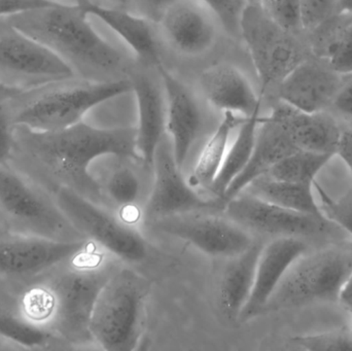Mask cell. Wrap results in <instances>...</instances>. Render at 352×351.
Masks as SVG:
<instances>
[{
	"instance_id": "1",
	"label": "cell",
	"mask_w": 352,
	"mask_h": 351,
	"mask_svg": "<svg viewBox=\"0 0 352 351\" xmlns=\"http://www.w3.org/2000/svg\"><path fill=\"white\" fill-rule=\"evenodd\" d=\"M136 139V127L104 129L82 121L51 132L14 126L8 162L51 195L58 188H69L100 205L107 198L104 190L89 172V166L107 155L142 163Z\"/></svg>"
},
{
	"instance_id": "2",
	"label": "cell",
	"mask_w": 352,
	"mask_h": 351,
	"mask_svg": "<svg viewBox=\"0 0 352 351\" xmlns=\"http://www.w3.org/2000/svg\"><path fill=\"white\" fill-rule=\"evenodd\" d=\"M90 245L47 272L19 296L29 323L72 346L94 343L90 321L99 293L118 269Z\"/></svg>"
},
{
	"instance_id": "3",
	"label": "cell",
	"mask_w": 352,
	"mask_h": 351,
	"mask_svg": "<svg viewBox=\"0 0 352 351\" xmlns=\"http://www.w3.org/2000/svg\"><path fill=\"white\" fill-rule=\"evenodd\" d=\"M89 16L80 4L55 1L4 19L59 56L80 80L113 82L129 78L135 58L101 36Z\"/></svg>"
},
{
	"instance_id": "4",
	"label": "cell",
	"mask_w": 352,
	"mask_h": 351,
	"mask_svg": "<svg viewBox=\"0 0 352 351\" xmlns=\"http://www.w3.org/2000/svg\"><path fill=\"white\" fill-rule=\"evenodd\" d=\"M151 284L130 268H118L99 293L90 321L94 343L107 351H132L142 337Z\"/></svg>"
},
{
	"instance_id": "5",
	"label": "cell",
	"mask_w": 352,
	"mask_h": 351,
	"mask_svg": "<svg viewBox=\"0 0 352 351\" xmlns=\"http://www.w3.org/2000/svg\"><path fill=\"white\" fill-rule=\"evenodd\" d=\"M0 223L20 234L64 242L87 240L58 207L53 195L8 162L0 165Z\"/></svg>"
},
{
	"instance_id": "6",
	"label": "cell",
	"mask_w": 352,
	"mask_h": 351,
	"mask_svg": "<svg viewBox=\"0 0 352 351\" xmlns=\"http://www.w3.org/2000/svg\"><path fill=\"white\" fill-rule=\"evenodd\" d=\"M352 271V247H329L301 256L283 276L263 309L265 313L338 302Z\"/></svg>"
},
{
	"instance_id": "7",
	"label": "cell",
	"mask_w": 352,
	"mask_h": 351,
	"mask_svg": "<svg viewBox=\"0 0 352 351\" xmlns=\"http://www.w3.org/2000/svg\"><path fill=\"white\" fill-rule=\"evenodd\" d=\"M45 88L16 113H12L14 126L43 132L65 129L82 122L94 107L132 92L129 78L113 82L74 78Z\"/></svg>"
},
{
	"instance_id": "8",
	"label": "cell",
	"mask_w": 352,
	"mask_h": 351,
	"mask_svg": "<svg viewBox=\"0 0 352 351\" xmlns=\"http://www.w3.org/2000/svg\"><path fill=\"white\" fill-rule=\"evenodd\" d=\"M241 43L248 52L263 100L276 92L285 76L307 59L294 33L271 20L258 4L248 3L240 24Z\"/></svg>"
},
{
	"instance_id": "9",
	"label": "cell",
	"mask_w": 352,
	"mask_h": 351,
	"mask_svg": "<svg viewBox=\"0 0 352 351\" xmlns=\"http://www.w3.org/2000/svg\"><path fill=\"white\" fill-rule=\"evenodd\" d=\"M90 242H64L20 234L0 223V291L20 296L56 266L84 251Z\"/></svg>"
},
{
	"instance_id": "10",
	"label": "cell",
	"mask_w": 352,
	"mask_h": 351,
	"mask_svg": "<svg viewBox=\"0 0 352 351\" xmlns=\"http://www.w3.org/2000/svg\"><path fill=\"white\" fill-rule=\"evenodd\" d=\"M53 198L64 216L87 240L93 241L127 263H138L146 258V240L131 223L117 218L69 188H58Z\"/></svg>"
},
{
	"instance_id": "11",
	"label": "cell",
	"mask_w": 352,
	"mask_h": 351,
	"mask_svg": "<svg viewBox=\"0 0 352 351\" xmlns=\"http://www.w3.org/2000/svg\"><path fill=\"white\" fill-rule=\"evenodd\" d=\"M157 28L167 59L188 63L208 59L223 39H229L217 16L200 0H175L159 19Z\"/></svg>"
},
{
	"instance_id": "12",
	"label": "cell",
	"mask_w": 352,
	"mask_h": 351,
	"mask_svg": "<svg viewBox=\"0 0 352 351\" xmlns=\"http://www.w3.org/2000/svg\"><path fill=\"white\" fill-rule=\"evenodd\" d=\"M78 78L43 43L0 19V80L25 90Z\"/></svg>"
},
{
	"instance_id": "13",
	"label": "cell",
	"mask_w": 352,
	"mask_h": 351,
	"mask_svg": "<svg viewBox=\"0 0 352 351\" xmlns=\"http://www.w3.org/2000/svg\"><path fill=\"white\" fill-rule=\"evenodd\" d=\"M223 214L248 233L274 238H333L343 234L342 229L329 218L292 212L244 191L228 200Z\"/></svg>"
},
{
	"instance_id": "14",
	"label": "cell",
	"mask_w": 352,
	"mask_h": 351,
	"mask_svg": "<svg viewBox=\"0 0 352 351\" xmlns=\"http://www.w3.org/2000/svg\"><path fill=\"white\" fill-rule=\"evenodd\" d=\"M153 169L154 185L144 210L146 226L167 216L225 210L226 200L217 196L209 199L201 197L184 179L173 156V144L165 137L155 152Z\"/></svg>"
},
{
	"instance_id": "15",
	"label": "cell",
	"mask_w": 352,
	"mask_h": 351,
	"mask_svg": "<svg viewBox=\"0 0 352 351\" xmlns=\"http://www.w3.org/2000/svg\"><path fill=\"white\" fill-rule=\"evenodd\" d=\"M148 227L186 241L206 255L226 259L243 253L254 241L250 233L227 216L221 218L211 212L167 216Z\"/></svg>"
},
{
	"instance_id": "16",
	"label": "cell",
	"mask_w": 352,
	"mask_h": 351,
	"mask_svg": "<svg viewBox=\"0 0 352 351\" xmlns=\"http://www.w3.org/2000/svg\"><path fill=\"white\" fill-rule=\"evenodd\" d=\"M190 84L212 111L250 117L264 100L243 68L231 60H213L199 68Z\"/></svg>"
},
{
	"instance_id": "17",
	"label": "cell",
	"mask_w": 352,
	"mask_h": 351,
	"mask_svg": "<svg viewBox=\"0 0 352 351\" xmlns=\"http://www.w3.org/2000/svg\"><path fill=\"white\" fill-rule=\"evenodd\" d=\"M158 71L166 95V132L170 135L176 164L182 169L188 152L204 130L207 111L212 109L194 86L175 70L161 65Z\"/></svg>"
},
{
	"instance_id": "18",
	"label": "cell",
	"mask_w": 352,
	"mask_h": 351,
	"mask_svg": "<svg viewBox=\"0 0 352 351\" xmlns=\"http://www.w3.org/2000/svg\"><path fill=\"white\" fill-rule=\"evenodd\" d=\"M138 103V150L142 164L152 167L155 152L166 133V95L158 68L135 61L129 76Z\"/></svg>"
},
{
	"instance_id": "19",
	"label": "cell",
	"mask_w": 352,
	"mask_h": 351,
	"mask_svg": "<svg viewBox=\"0 0 352 351\" xmlns=\"http://www.w3.org/2000/svg\"><path fill=\"white\" fill-rule=\"evenodd\" d=\"M308 249L305 239L297 237H276L263 245L256 263L254 288L240 313V321H250L262 315L265 305L289 268L308 253Z\"/></svg>"
},
{
	"instance_id": "20",
	"label": "cell",
	"mask_w": 352,
	"mask_h": 351,
	"mask_svg": "<svg viewBox=\"0 0 352 351\" xmlns=\"http://www.w3.org/2000/svg\"><path fill=\"white\" fill-rule=\"evenodd\" d=\"M80 5L90 16H96L127 43L136 62L155 68L167 65L156 22L130 10L107 8L92 1Z\"/></svg>"
},
{
	"instance_id": "21",
	"label": "cell",
	"mask_w": 352,
	"mask_h": 351,
	"mask_svg": "<svg viewBox=\"0 0 352 351\" xmlns=\"http://www.w3.org/2000/svg\"><path fill=\"white\" fill-rule=\"evenodd\" d=\"M266 117L278 124L299 150L336 156L342 131L324 111L308 113L278 100Z\"/></svg>"
},
{
	"instance_id": "22",
	"label": "cell",
	"mask_w": 352,
	"mask_h": 351,
	"mask_svg": "<svg viewBox=\"0 0 352 351\" xmlns=\"http://www.w3.org/2000/svg\"><path fill=\"white\" fill-rule=\"evenodd\" d=\"M339 87V74L307 58L285 76L275 94L291 106L318 113L332 103Z\"/></svg>"
},
{
	"instance_id": "23",
	"label": "cell",
	"mask_w": 352,
	"mask_h": 351,
	"mask_svg": "<svg viewBox=\"0 0 352 351\" xmlns=\"http://www.w3.org/2000/svg\"><path fill=\"white\" fill-rule=\"evenodd\" d=\"M297 150L299 148L278 124L261 115L252 156L241 172L228 185L223 199L227 202L235 197L250 183L266 175L279 161Z\"/></svg>"
},
{
	"instance_id": "24",
	"label": "cell",
	"mask_w": 352,
	"mask_h": 351,
	"mask_svg": "<svg viewBox=\"0 0 352 351\" xmlns=\"http://www.w3.org/2000/svg\"><path fill=\"white\" fill-rule=\"evenodd\" d=\"M264 243L254 240L243 253L229 258L219 286V302L229 319H239L254 288L256 263Z\"/></svg>"
},
{
	"instance_id": "25",
	"label": "cell",
	"mask_w": 352,
	"mask_h": 351,
	"mask_svg": "<svg viewBox=\"0 0 352 351\" xmlns=\"http://www.w3.org/2000/svg\"><path fill=\"white\" fill-rule=\"evenodd\" d=\"M312 188L314 183H289L264 175L250 183L243 191L292 212L328 218L316 202Z\"/></svg>"
},
{
	"instance_id": "26",
	"label": "cell",
	"mask_w": 352,
	"mask_h": 351,
	"mask_svg": "<svg viewBox=\"0 0 352 351\" xmlns=\"http://www.w3.org/2000/svg\"><path fill=\"white\" fill-rule=\"evenodd\" d=\"M0 336L29 348H43L57 343L65 350L72 346L51 332L29 323L21 310L19 296L0 291Z\"/></svg>"
},
{
	"instance_id": "27",
	"label": "cell",
	"mask_w": 352,
	"mask_h": 351,
	"mask_svg": "<svg viewBox=\"0 0 352 351\" xmlns=\"http://www.w3.org/2000/svg\"><path fill=\"white\" fill-rule=\"evenodd\" d=\"M246 117L232 113H223V117L213 131L212 135L201 152L194 172L190 175L188 183L195 187L210 189L219 169L225 160L229 148V139L232 131L238 129Z\"/></svg>"
},
{
	"instance_id": "28",
	"label": "cell",
	"mask_w": 352,
	"mask_h": 351,
	"mask_svg": "<svg viewBox=\"0 0 352 351\" xmlns=\"http://www.w3.org/2000/svg\"><path fill=\"white\" fill-rule=\"evenodd\" d=\"M261 115V111L254 113L250 117H246L243 123L238 127L237 136L233 144L228 148L219 174L209 189V191L212 192L217 197L223 199V194L228 185L248 164L256 144V131Z\"/></svg>"
},
{
	"instance_id": "29",
	"label": "cell",
	"mask_w": 352,
	"mask_h": 351,
	"mask_svg": "<svg viewBox=\"0 0 352 351\" xmlns=\"http://www.w3.org/2000/svg\"><path fill=\"white\" fill-rule=\"evenodd\" d=\"M335 155L299 150L279 161L266 175L289 183H314Z\"/></svg>"
},
{
	"instance_id": "30",
	"label": "cell",
	"mask_w": 352,
	"mask_h": 351,
	"mask_svg": "<svg viewBox=\"0 0 352 351\" xmlns=\"http://www.w3.org/2000/svg\"><path fill=\"white\" fill-rule=\"evenodd\" d=\"M324 55L329 67L339 76L352 73V19L331 32Z\"/></svg>"
},
{
	"instance_id": "31",
	"label": "cell",
	"mask_w": 352,
	"mask_h": 351,
	"mask_svg": "<svg viewBox=\"0 0 352 351\" xmlns=\"http://www.w3.org/2000/svg\"><path fill=\"white\" fill-rule=\"evenodd\" d=\"M103 190L111 202L128 210L138 203L142 187L133 170L128 167H120L111 173Z\"/></svg>"
},
{
	"instance_id": "32",
	"label": "cell",
	"mask_w": 352,
	"mask_h": 351,
	"mask_svg": "<svg viewBox=\"0 0 352 351\" xmlns=\"http://www.w3.org/2000/svg\"><path fill=\"white\" fill-rule=\"evenodd\" d=\"M213 12L230 41L241 43L240 24L248 0H200Z\"/></svg>"
},
{
	"instance_id": "33",
	"label": "cell",
	"mask_w": 352,
	"mask_h": 351,
	"mask_svg": "<svg viewBox=\"0 0 352 351\" xmlns=\"http://www.w3.org/2000/svg\"><path fill=\"white\" fill-rule=\"evenodd\" d=\"M292 346L309 351H352L351 330L339 329L292 338Z\"/></svg>"
},
{
	"instance_id": "34",
	"label": "cell",
	"mask_w": 352,
	"mask_h": 351,
	"mask_svg": "<svg viewBox=\"0 0 352 351\" xmlns=\"http://www.w3.org/2000/svg\"><path fill=\"white\" fill-rule=\"evenodd\" d=\"M258 4L271 20L285 30L296 34L303 29L300 0H260Z\"/></svg>"
},
{
	"instance_id": "35",
	"label": "cell",
	"mask_w": 352,
	"mask_h": 351,
	"mask_svg": "<svg viewBox=\"0 0 352 351\" xmlns=\"http://www.w3.org/2000/svg\"><path fill=\"white\" fill-rule=\"evenodd\" d=\"M314 187L322 199L324 216L352 236V188L338 199H334L316 181H314Z\"/></svg>"
},
{
	"instance_id": "36",
	"label": "cell",
	"mask_w": 352,
	"mask_h": 351,
	"mask_svg": "<svg viewBox=\"0 0 352 351\" xmlns=\"http://www.w3.org/2000/svg\"><path fill=\"white\" fill-rule=\"evenodd\" d=\"M337 0H300L302 28L316 30L330 20Z\"/></svg>"
},
{
	"instance_id": "37",
	"label": "cell",
	"mask_w": 352,
	"mask_h": 351,
	"mask_svg": "<svg viewBox=\"0 0 352 351\" xmlns=\"http://www.w3.org/2000/svg\"><path fill=\"white\" fill-rule=\"evenodd\" d=\"M14 129L12 111L6 103H0V165L8 162L14 146Z\"/></svg>"
},
{
	"instance_id": "38",
	"label": "cell",
	"mask_w": 352,
	"mask_h": 351,
	"mask_svg": "<svg viewBox=\"0 0 352 351\" xmlns=\"http://www.w3.org/2000/svg\"><path fill=\"white\" fill-rule=\"evenodd\" d=\"M54 2V0H0V19L45 8Z\"/></svg>"
},
{
	"instance_id": "39",
	"label": "cell",
	"mask_w": 352,
	"mask_h": 351,
	"mask_svg": "<svg viewBox=\"0 0 352 351\" xmlns=\"http://www.w3.org/2000/svg\"><path fill=\"white\" fill-rule=\"evenodd\" d=\"M173 1L175 0H132V12L157 23Z\"/></svg>"
},
{
	"instance_id": "40",
	"label": "cell",
	"mask_w": 352,
	"mask_h": 351,
	"mask_svg": "<svg viewBox=\"0 0 352 351\" xmlns=\"http://www.w3.org/2000/svg\"><path fill=\"white\" fill-rule=\"evenodd\" d=\"M332 104L339 113L352 117V80L344 86L339 87Z\"/></svg>"
},
{
	"instance_id": "41",
	"label": "cell",
	"mask_w": 352,
	"mask_h": 351,
	"mask_svg": "<svg viewBox=\"0 0 352 351\" xmlns=\"http://www.w3.org/2000/svg\"><path fill=\"white\" fill-rule=\"evenodd\" d=\"M336 155L342 159L352 175V130L341 133Z\"/></svg>"
},
{
	"instance_id": "42",
	"label": "cell",
	"mask_w": 352,
	"mask_h": 351,
	"mask_svg": "<svg viewBox=\"0 0 352 351\" xmlns=\"http://www.w3.org/2000/svg\"><path fill=\"white\" fill-rule=\"evenodd\" d=\"M338 302L343 308L352 313V271L339 293Z\"/></svg>"
},
{
	"instance_id": "43",
	"label": "cell",
	"mask_w": 352,
	"mask_h": 351,
	"mask_svg": "<svg viewBox=\"0 0 352 351\" xmlns=\"http://www.w3.org/2000/svg\"><path fill=\"white\" fill-rule=\"evenodd\" d=\"M28 90L20 88V87L12 86V84H6L0 80V103L8 102L14 98L22 96Z\"/></svg>"
},
{
	"instance_id": "44",
	"label": "cell",
	"mask_w": 352,
	"mask_h": 351,
	"mask_svg": "<svg viewBox=\"0 0 352 351\" xmlns=\"http://www.w3.org/2000/svg\"><path fill=\"white\" fill-rule=\"evenodd\" d=\"M95 3L107 8H118L132 12V0H94Z\"/></svg>"
},
{
	"instance_id": "45",
	"label": "cell",
	"mask_w": 352,
	"mask_h": 351,
	"mask_svg": "<svg viewBox=\"0 0 352 351\" xmlns=\"http://www.w3.org/2000/svg\"><path fill=\"white\" fill-rule=\"evenodd\" d=\"M336 5L340 14L352 16V0H337Z\"/></svg>"
},
{
	"instance_id": "46",
	"label": "cell",
	"mask_w": 352,
	"mask_h": 351,
	"mask_svg": "<svg viewBox=\"0 0 352 351\" xmlns=\"http://www.w3.org/2000/svg\"><path fill=\"white\" fill-rule=\"evenodd\" d=\"M54 1L63 2V3L69 4H82L85 2L94 1V0H54Z\"/></svg>"
},
{
	"instance_id": "47",
	"label": "cell",
	"mask_w": 352,
	"mask_h": 351,
	"mask_svg": "<svg viewBox=\"0 0 352 351\" xmlns=\"http://www.w3.org/2000/svg\"><path fill=\"white\" fill-rule=\"evenodd\" d=\"M258 1H260V0H248V2H250V3L258 4Z\"/></svg>"
},
{
	"instance_id": "48",
	"label": "cell",
	"mask_w": 352,
	"mask_h": 351,
	"mask_svg": "<svg viewBox=\"0 0 352 351\" xmlns=\"http://www.w3.org/2000/svg\"><path fill=\"white\" fill-rule=\"evenodd\" d=\"M351 333H352V327H351Z\"/></svg>"
}]
</instances>
